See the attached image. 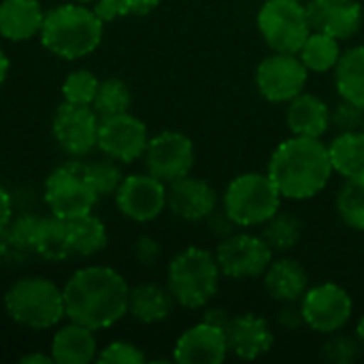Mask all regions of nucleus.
Masks as SVG:
<instances>
[{"label":"nucleus","mask_w":364,"mask_h":364,"mask_svg":"<svg viewBox=\"0 0 364 364\" xmlns=\"http://www.w3.org/2000/svg\"><path fill=\"white\" fill-rule=\"evenodd\" d=\"M4 309L13 322L32 331H47L66 318L64 294L45 277H21L4 294Z\"/></svg>","instance_id":"nucleus-4"},{"label":"nucleus","mask_w":364,"mask_h":364,"mask_svg":"<svg viewBox=\"0 0 364 364\" xmlns=\"http://www.w3.org/2000/svg\"><path fill=\"white\" fill-rule=\"evenodd\" d=\"M299 58L303 60L307 70L328 73L337 66V62L341 58L339 41L331 34L311 30V34L307 36V41L303 43V47L299 51Z\"/></svg>","instance_id":"nucleus-29"},{"label":"nucleus","mask_w":364,"mask_h":364,"mask_svg":"<svg viewBox=\"0 0 364 364\" xmlns=\"http://www.w3.org/2000/svg\"><path fill=\"white\" fill-rule=\"evenodd\" d=\"M98 126H100V117L92 107L73 105L64 100L53 113L51 130L60 149L79 158L96 147Z\"/></svg>","instance_id":"nucleus-14"},{"label":"nucleus","mask_w":364,"mask_h":364,"mask_svg":"<svg viewBox=\"0 0 364 364\" xmlns=\"http://www.w3.org/2000/svg\"><path fill=\"white\" fill-rule=\"evenodd\" d=\"M335 83L341 98L364 107V47H352L341 53L335 66Z\"/></svg>","instance_id":"nucleus-28"},{"label":"nucleus","mask_w":364,"mask_h":364,"mask_svg":"<svg viewBox=\"0 0 364 364\" xmlns=\"http://www.w3.org/2000/svg\"><path fill=\"white\" fill-rule=\"evenodd\" d=\"M41 218L38 215H19L17 220H11L9 224V237L21 247V250H32L34 245V235L38 228Z\"/></svg>","instance_id":"nucleus-39"},{"label":"nucleus","mask_w":364,"mask_h":364,"mask_svg":"<svg viewBox=\"0 0 364 364\" xmlns=\"http://www.w3.org/2000/svg\"><path fill=\"white\" fill-rule=\"evenodd\" d=\"M11 220H13V203L9 192L0 186V235L9 228Z\"/></svg>","instance_id":"nucleus-44"},{"label":"nucleus","mask_w":364,"mask_h":364,"mask_svg":"<svg viewBox=\"0 0 364 364\" xmlns=\"http://www.w3.org/2000/svg\"><path fill=\"white\" fill-rule=\"evenodd\" d=\"M215 258L222 275L232 279H254L262 277L273 262V250L262 237L235 232L220 241Z\"/></svg>","instance_id":"nucleus-9"},{"label":"nucleus","mask_w":364,"mask_h":364,"mask_svg":"<svg viewBox=\"0 0 364 364\" xmlns=\"http://www.w3.org/2000/svg\"><path fill=\"white\" fill-rule=\"evenodd\" d=\"M307 66L296 53L275 51L256 68V87L269 102H290L307 83Z\"/></svg>","instance_id":"nucleus-10"},{"label":"nucleus","mask_w":364,"mask_h":364,"mask_svg":"<svg viewBox=\"0 0 364 364\" xmlns=\"http://www.w3.org/2000/svg\"><path fill=\"white\" fill-rule=\"evenodd\" d=\"M286 119L292 134L322 139L331 128V109L322 98L301 92L290 100Z\"/></svg>","instance_id":"nucleus-22"},{"label":"nucleus","mask_w":364,"mask_h":364,"mask_svg":"<svg viewBox=\"0 0 364 364\" xmlns=\"http://www.w3.org/2000/svg\"><path fill=\"white\" fill-rule=\"evenodd\" d=\"M32 252H36L38 256H43L49 262H62L68 256H73L68 222L53 213H51V218H41L36 235H34Z\"/></svg>","instance_id":"nucleus-26"},{"label":"nucleus","mask_w":364,"mask_h":364,"mask_svg":"<svg viewBox=\"0 0 364 364\" xmlns=\"http://www.w3.org/2000/svg\"><path fill=\"white\" fill-rule=\"evenodd\" d=\"M96 360L105 364H143L145 363V354L134 343L113 341L98 354Z\"/></svg>","instance_id":"nucleus-38"},{"label":"nucleus","mask_w":364,"mask_h":364,"mask_svg":"<svg viewBox=\"0 0 364 364\" xmlns=\"http://www.w3.org/2000/svg\"><path fill=\"white\" fill-rule=\"evenodd\" d=\"M96 331L68 320L51 339V358L55 364H87L98 358Z\"/></svg>","instance_id":"nucleus-20"},{"label":"nucleus","mask_w":364,"mask_h":364,"mask_svg":"<svg viewBox=\"0 0 364 364\" xmlns=\"http://www.w3.org/2000/svg\"><path fill=\"white\" fill-rule=\"evenodd\" d=\"M75 2H81V4H90V2H96V0H75Z\"/></svg>","instance_id":"nucleus-48"},{"label":"nucleus","mask_w":364,"mask_h":364,"mask_svg":"<svg viewBox=\"0 0 364 364\" xmlns=\"http://www.w3.org/2000/svg\"><path fill=\"white\" fill-rule=\"evenodd\" d=\"M145 168L166 186L179 177L190 175L194 166V143L183 132H160L149 139L143 154Z\"/></svg>","instance_id":"nucleus-11"},{"label":"nucleus","mask_w":364,"mask_h":364,"mask_svg":"<svg viewBox=\"0 0 364 364\" xmlns=\"http://www.w3.org/2000/svg\"><path fill=\"white\" fill-rule=\"evenodd\" d=\"M205 222H207V230L218 239H226V237L235 235L239 228L235 224V220L226 213V209H218V207L205 218Z\"/></svg>","instance_id":"nucleus-40"},{"label":"nucleus","mask_w":364,"mask_h":364,"mask_svg":"<svg viewBox=\"0 0 364 364\" xmlns=\"http://www.w3.org/2000/svg\"><path fill=\"white\" fill-rule=\"evenodd\" d=\"M98 203V194L92 190L85 177V162L68 160L49 173L45 181V205L62 220L90 213Z\"/></svg>","instance_id":"nucleus-7"},{"label":"nucleus","mask_w":364,"mask_h":364,"mask_svg":"<svg viewBox=\"0 0 364 364\" xmlns=\"http://www.w3.org/2000/svg\"><path fill=\"white\" fill-rule=\"evenodd\" d=\"M360 339L350 335H335L322 346V358L333 364H352L360 356Z\"/></svg>","instance_id":"nucleus-36"},{"label":"nucleus","mask_w":364,"mask_h":364,"mask_svg":"<svg viewBox=\"0 0 364 364\" xmlns=\"http://www.w3.org/2000/svg\"><path fill=\"white\" fill-rule=\"evenodd\" d=\"M9 58H6V53L0 49V85L4 83V79H6V73H9Z\"/></svg>","instance_id":"nucleus-46"},{"label":"nucleus","mask_w":364,"mask_h":364,"mask_svg":"<svg viewBox=\"0 0 364 364\" xmlns=\"http://www.w3.org/2000/svg\"><path fill=\"white\" fill-rule=\"evenodd\" d=\"M115 205L132 222H151L166 207V183L149 173L128 175L115 192Z\"/></svg>","instance_id":"nucleus-15"},{"label":"nucleus","mask_w":364,"mask_h":364,"mask_svg":"<svg viewBox=\"0 0 364 364\" xmlns=\"http://www.w3.org/2000/svg\"><path fill=\"white\" fill-rule=\"evenodd\" d=\"M105 32V19L81 2H68L45 13L41 43L53 55L79 60L98 49Z\"/></svg>","instance_id":"nucleus-3"},{"label":"nucleus","mask_w":364,"mask_h":364,"mask_svg":"<svg viewBox=\"0 0 364 364\" xmlns=\"http://www.w3.org/2000/svg\"><path fill=\"white\" fill-rule=\"evenodd\" d=\"M147 143H149L147 126L132 113L126 111L111 117H100L96 147L105 156L128 164L143 158Z\"/></svg>","instance_id":"nucleus-12"},{"label":"nucleus","mask_w":364,"mask_h":364,"mask_svg":"<svg viewBox=\"0 0 364 364\" xmlns=\"http://www.w3.org/2000/svg\"><path fill=\"white\" fill-rule=\"evenodd\" d=\"M303 235V222L294 213L277 211L262 224V239L273 252H288L292 250Z\"/></svg>","instance_id":"nucleus-30"},{"label":"nucleus","mask_w":364,"mask_h":364,"mask_svg":"<svg viewBox=\"0 0 364 364\" xmlns=\"http://www.w3.org/2000/svg\"><path fill=\"white\" fill-rule=\"evenodd\" d=\"M130 105H132L130 87L122 79L109 77L98 83L92 109L98 113V117H111L117 113H126L130 109Z\"/></svg>","instance_id":"nucleus-31"},{"label":"nucleus","mask_w":364,"mask_h":364,"mask_svg":"<svg viewBox=\"0 0 364 364\" xmlns=\"http://www.w3.org/2000/svg\"><path fill=\"white\" fill-rule=\"evenodd\" d=\"M226 339L228 350L241 360H258L273 348V331L254 314L232 316L226 328Z\"/></svg>","instance_id":"nucleus-19"},{"label":"nucleus","mask_w":364,"mask_h":364,"mask_svg":"<svg viewBox=\"0 0 364 364\" xmlns=\"http://www.w3.org/2000/svg\"><path fill=\"white\" fill-rule=\"evenodd\" d=\"M166 207L186 222H198L218 207V192L205 179L186 175L168 183Z\"/></svg>","instance_id":"nucleus-16"},{"label":"nucleus","mask_w":364,"mask_h":364,"mask_svg":"<svg viewBox=\"0 0 364 364\" xmlns=\"http://www.w3.org/2000/svg\"><path fill=\"white\" fill-rule=\"evenodd\" d=\"M220 275L215 254L203 247H188L168 264V290L177 305L200 309L218 294Z\"/></svg>","instance_id":"nucleus-5"},{"label":"nucleus","mask_w":364,"mask_h":364,"mask_svg":"<svg viewBox=\"0 0 364 364\" xmlns=\"http://www.w3.org/2000/svg\"><path fill=\"white\" fill-rule=\"evenodd\" d=\"M337 211L343 224L364 230V179H346L337 194Z\"/></svg>","instance_id":"nucleus-32"},{"label":"nucleus","mask_w":364,"mask_h":364,"mask_svg":"<svg viewBox=\"0 0 364 364\" xmlns=\"http://www.w3.org/2000/svg\"><path fill=\"white\" fill-rule=\"evenodd\" d=\"M258 30L273 51L299 53L311 34L307 6L299 0H267L258 13Z\"/></svg>","instance_id":"nucleus-8"},{"label":"nucleus","mask_w":364,"mask_h":364,"mask_svg":"<svg viewBox=\"0 0 364 364\" xmlns=\"http://www.w3.org/2000/svg\"><path fill=\"white\" fill-rule=\"evenodd\" d=\"M333 171L346 179H364V130L339 132L328 145Z\"/></svg>","instance_id":"nucleus-25"},{"label":"nucleus","mask_w":364,"mask_h":364,"mask_svg":"<svg viewBox=\"0 0 364 364\" xmlns=\"http://www.w3.org/2000/svg\"><path fill=\"white\" fill-rule=\"evenodd\" d=\"M98 83H100V79L92 70L79 68V70L70 73L64 79V83H62V96H64L66 102L92 107L94 96H96V90H98Z\"/></svg>","instance_id":"nucleus-34"},{"label":"nucleus","mask_w":364,"mask_h":364,"mask_svg":"<svg viewBox=\"0 0 364 364\" xmlns=\"http://www.w3.org/2000/svg\"><path fill=\"white\" fill-rule=\"evenodd\" d=\"M356 337L360 339V343L364 346V316L360 318V322H358V328H356Z\"/></svg>","instance_id":"nucleus-47"},{"label":"nucleus","mask_w":364,"mask_h":364,"mask_svg":"<svg viewBox=\"0 0 364 364\" xmlns=\"http://www.w3.org/2000/svg\"><path fill=\"white\" fill-rule=\"evenodd\" d=\"M333 173L328 145L314 136L294 134L273 151L267 175L284 198L305 200L320 194Z\"/></svg>","instance_id":"nucleus-2"},{"label":"nucleus","mask_w":364,"mask_h":364,"mask_svg":"<svg viewBox=\"0 0 364 364\" xmlns=\"http://www.w3.org/2000/svg\"><path fill=\"white\" fill-rule=\"evenodd\" d=\"M160 0H96L94 11L107 21H113L117 17L126 15H147L151 13Z\"/></svg>","instance_id":"nucleus-35"},{"label":"nucleus","mask_w":364,"mask_h":364,"mask_svg":"<svg viewBox=\"0 0 364 364\" xmlns=\"http://www.w3.org/2000/svg\"><path fill=\"white\" fill-rule=\"evenodd\" d=\"M307 15L311 30L331 34L337 41L354 36L363 26V6L358 0H309Z\"/></svg>","instance_id":"nucleus-18"},{"label":"nucleus","mask_w":364,"mask_h":364,"mask_svg":"<svg viewBox=\"0 0 364 364\" xmlns=\"http://www.w3.org/2000/svg\"><path fill=\"white\" fill-rule=\"evenodd\" d=\"M228 352L226 331L200 322L177 339L173 358L181 364H222Z\"/></svg>","instance_id":"nucleus-17"},{"label":"nucleus","mask_w":364,"mask_h":364,"mask_svg":"<svg viewBox=\"0 0 364 364\" xmlns=\"http://www.w3.org/2000/svg\"><path fill=\"white\" fill-rule=\"evenodd\" d=\"M301 309L305 316V326L333 335L341 331L352 318V296L337 284H320L305 292L301 299Z\"/></svg>","instance_id":"nucleus-13"},{"label":"nucleus","mask_w":364,"mask_h":364,"mask_svg":"<svg viewBox=\"0 0 364 364\" xmlns=\"http://www.w3.org/2000/svg\"><path fill=\"white\" fill-rule=\"evenodd\" d=\"M262 277L267 292L279 303H301V299L309 290V277L305 267L292 258L271 262Z\"/></svg>","instance_id":"nucleus-23"},{"label":"nucleus","mask_w":364,"mask_h":364,"mask_svg":"<svg viewBox=\"0 0 364 364\" xmlns=\"http://www.w3.org/2000/svg\"><path fill=\"white\" fill-rule=\"evenodd\" d=\"M134 258L143 267L156 264V260L160 258V245H158V241L151 239V237H139L134 241Z\"/></svg>","instance_id":"nucleus-41"},{"label":"nucleus","mask_w":364,"mask_h":364,"mask_svg":"<svg viewBox=\"0 0 364 364\" xmlns=\"http://www.w3.org/2000/svg\"><path fill=\"white\" fill-rule=\"evenodd\" d=\"M282 194L262 173H245L235 177L224 192V209L237 226H262L279 211Z\"/></svg>","instance_id":"nucleus-6"},{"label":"nucleus","mask_w":364,"mask_h":364,"mask_svg":"<svg viewBox=\"0 0 364 364\" xmlns=\"http://www.w3.org/2000/svg\"><path fill=\"white\" fill-rule=\"evenodd\" d=\"M277 324L286 331H299L301 326H305L301 303H284V307L277 314Z\"/></svg>","instance_id":"nucleus-42"},{"label":"nucleus","mask_w":364,"mask_h":364,"mask_svg":"<svg viewBox=\"0 0 364 364\" xmlns=\"http://www.w3.org/2000/svg\"><path fill=\"white\" fill-rule=\"evenodd\" d=\"M175 299L168 288L158 284H139L128 292V314L141 324H158L171 316Z\"/></svg>","instance_id":"nucleus-24"},{"label":"nucleus","mask_w":364,"mask_h":364,"mask_svg":"<svg viewBox=\"0 0 364 364\" xmlns=\"http://www.w3.org/2000/svg\"><path fill=\"white\" fill-rule=\"evenodd\" d=\"M128 284L111 267H83L62 288L66 318L92 331H105L128 314Z\"/></svg>","instance_id":"nucleus-1"},{"label":"nucleus","mask_w":364,"mask_h":364,"mask_svg":"<svg viewBox=\"0 0 364 364\" xmlns=\"http://www.w3.org/2000/svg\"><path fill=\"white\" fill-rule=\"evenodd\" d=\"M66 222H68V237H70L73 254L94 256L107 247V241H109L107 226L92 211L77 215L73 220H66Z\"/></svg>","instance_id":"nucleus-27"},{"label":"nucleus","mask_w":364,"mask_h":364,"mask_svg":"<svg viewBox=\"0 0 364 364\" xmlns=\"http://www.w3.org/2000/svg\"><path fill=\"white\" fill-rule=\"evenodd\" d=\"M230 320H232L230 311H228V309H222V307H211V309H207V311L203 314V322L213 324V326H218V328H222V331L228 328Z\"/></svg>","instance_id":"nucleus-43"},{"label":"nucleus","mask_w":364,"mask_h":364,"mask_svg":"<svg viewBox=\"0 0 364 364\" xmlns=\"http://www.w3.org/2000/svg\"><path fill=\"white\" fill-rule=\"evenodd\" d=\"M331 124L339 132H354V130H364V107L352 102V100H341L333 113H331Z\"/></svg>","instance_id":"nucleus-37"},{"label":"nucleus","mask_w":364,"mask_h":364,"mask_svg":"<svg viewBox=\"0 0 364 364\" xmlns=\"http://www.w3.org/2000/svg\"><path fill=\"white\" fill-rule=\"evenodd\" d=\"M45 11L38 0H2L0 2V34L9 41H28L41 34Z\"/></svg>","instance_id":"nucleus-21"},{"label":"nucleus","mask_w":364,"mask_h":364,"mask_svg":"<svg viewBox=\"0 0 364 364\" xmlns=\"http://www.w3.org/2000/svg\"><path fill=\"white\" fill-rule=\"evenodd\" d=\"M85 177H87V183L92 186V190L98 194V198L115 194L119 183L124 181V173H122L117 160H113L109 156L105 160L85 164Z\"/></svg>","instance_id":"nucleus-33"},{"label":"nucleus","mask_w":364,"mask_h":364,"mask_svg":"<svg viewBox=\"0 0 364 364\" xmlns=\"http://www.w3.org/2000/svg\"><path fill=\"white\" fill-rule=\"evenodd\" d=\"M21 364H53V358H51V354H28V356H23Z\"/></svg>","instance_id":"nucleus-45"}]
</instances>
